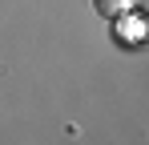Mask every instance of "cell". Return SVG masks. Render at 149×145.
I'll list each match as a JSON object with an SVG mask.
<instances>
[{
    "mask_svg": "<svg viewBox=\"0 0 149 145\" xmlns=\"http://www.w3.org/2000/svg\"><path fill=\"white\" fill-rule=\"evenodd\" d=\"M93 8H97L105 20H117L121 12H129V8H133V0H93Z\"/></svg>",
    "mask_w": 149,
    "mask_h": 145,
    "instance_id": "1",
    "label": "cell"
},
{
    "mask_svg": "<svg viewBox=\"0 0 149 145\" xmlns=\"http://www.w3.org/2000/svg\"><path fill=\"white\" fill-rule=\"evenodd\" d=\"M133 8H137V12H145V16H149V0H133Z\"/></svg>",
    "mask_w": 149,
    "mask_h": 145,
    "instance_id": "2",
    "label": "cell"
},
{
    "mask_svg": "<svg viewBox=\"0 0 149 145\" xmlns=\"http://www.w3.org/2000/svg\"><path fill=\"white\" fill-rule=\"evenodd\" d=\"M145 45H149V16H145Z\"/></svg>",
    "mask_w": 149,
    "mask_h": 145,
    "instance_id": "3",
    "label": "cell"
}]
</instances>
